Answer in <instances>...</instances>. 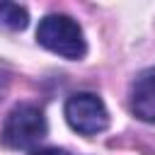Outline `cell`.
<instances>
[{"label": "cell", "instance_id": "obj_1", "mask_svg": "<svg viewBox=\"0 0 155 155\" xmlns=\"http://www.w3.org/2000/svg\"><path fill=\"white\" fill-rule=\"evenodd\" d=\"M36 41L68 61H80L87 53V44L80 24L68 15H46L36 27Z\"/></svg>", "mask_w": 155, "mask_h": 155}, {"label": "cell", "instance_id": "obj_2", "mask_svg": "<svg viewBox=\"0 0 155 155\" xmlns=\"http://www.w3.org/2000/svg\"><path fill=\"white\" fill-rule=\"evenodd\" d=\"M46 131H48V126H46L44 111L34 104H19L5 119L2 143L7 148H15V150L31 148L34 143H39L46 136Z\"/></svg>", "mask_w": 155, "mask_h": 155}, {"label": "cell", "instance_id": "obj_3", "mask_svg": "<svg viewBox=\"0 0 155 155\" xmlns=\"http://www.w3.org/2000/svg\"><path fill=\"white\" fill-rule=\"evenodd\" d=\"M65 121L82 136H97L109 126V111L97 94L75 92L65 102Z\"/></svg>", "mask_w": 155, "mask_h": 155}, {"label": "cell", "instance_id": "obj_4", "mask_svg": "<svg viewBox=\"0 0 155 155\" xmlns=\"http://www.w3.org/2000/svg\"><path fill=\"white\" fill-rule=\"evenodd\" d=\"M131 109L140 121L155 124V68H148L136 78L131 90Z\"/></svg>", "mask_w": 155, "mask_h": 155}, {"label": "cell", "instance_id": "obj_5", "mask_svg": "<svg viewBox=\"0 0 155 155\" xmlns=\"http://www.w3.org/2000/svg\"><path fill=\"white\" fill-rule=\"evenodd\" d=\"M29 24V15L24 7L15 5V2H0V27L19 31Z\"/></svg>", "mask_w": 155, "mask_h": 155}, {"label": "cell", "instance_id": "obj_6", "mask_svg": "<svg viewBox=\"0 0 155 155\" xmlns=\"http://www.w3.org/2000/svg\"><path fill=\"white\" fill-rule=\"evenodd\" d=\"M31 155H68V153L61 150V148H39V150H34Z\"/></svg>", "mask_w": 155, "mask_h": 155}]
</instances>
